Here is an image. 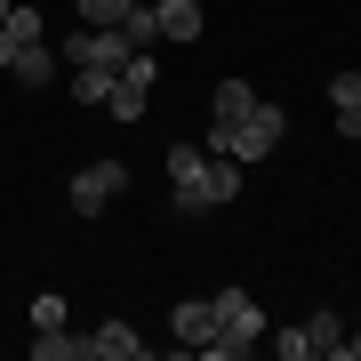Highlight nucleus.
Masks as SVG:
<instances>
[{
	"label": "nucleus",
	"mask_w": 361,
	"mask_h": 361,
	"mask_svg": "<svg viewBox=\"0 0 361 361\" xmlns=\"http://www.w3.org/2000/svg\"><path fill=\"white\" fill-rule=\"evenodd\" d=\"M249 104H257V89H249V80H217V97H209V121H241Z\"/></svg>",
	"instance_id": "nucleus-11"
},
{
	"label": "nucleus",
	"mask_w": 361,
	"mask_h": 361,
	"mask_svg": "<svg viewBox=\"0 0 361 361\" xmlns=\"http://www.w3.org/2000/svg\"><path fill=\"white\" fill-rule=\"evenodd\" d=\"M337 361H361V329H345V337H337Z\"/></svg>",
	"instance_id": "nucleus-19"
},
{
	"label": "nucleus",
	"mask_w": 361,
	"mask_h": 361,
	"mask_svg": "<svg viewBox=\"0 0 361 361\" xmlns=\"http://www.w3.org/2000/svg\"><path fill=\"white\" fill-rule=\"evenodd\" d=\"M32 329H65V297H56V289L32 297Z\"/></svg>",
	"instance_id": "nucleus-18"
},
{
	"label": "nucleus",
	"mask_w": 361,
	"mask_h": 361,
	"mask_svg": "<svg viewBox=\"0 0 361 361\" xmlns=\"http://www.w3.org/2000/svg\"><path fill=\"white\" fill-rule=\"evenodd\" d=\"M217 329L225 337H249V345H265V313L249 289H217Z\"/></svg>",
	"instance_id": "nucleus-6"
},
{
	"label": "nucleus",
	"mask_w": 361,
	"mask_h": 361,
	"mask_svg": "<svg viewBox=\"0 0 361 361\" xmlns=\"http://www.w3.org/2000/svg\"><path fill=\"white\" fill-rule=\"evenodd\" d=\"M73 104H104V89H113V73H97V65H73Z\"/></svg>",
	"instance_id": "nucleus-14"
},
{
	"label": "nucleus",
	"mask_w": 361,
	"mask_h": 361,
	"mask_svg": "<svg viewBox=\"0 0 361 361\" xmlns=\"http://www.w3.org/2000/svg\"><path fill=\"white\" fill-rule=\"evenodd\" d=\"M129 8H145V0H80V25H121Z\"/></svg>",
	"instance_id": "nucleus-16"
},
{
	"label": "nucleus",
	"mask_w": 361,
	"mask_h": 361,
	"mask_svg": "<svg viewBox=\"0 0 361 361\" xmlns=\"http://www.w3.org/2000/svg\"><path fill=\"white\" fill-rule=\"evenodd\" d=\"M121 193H129V161H89V169H73L65 209H73V217H104Z\"/></svg>",
	"instance_id": "nucleus-3"
},
{
	"label": "nucleus",
	"mask_w": 361,
	"mask_h": 361,
	"mask_svg": "<svg viewBox=\"0 0 361 361\" xmlns=\"http://www.w3.org/2000/svg\"><path fill=\"white\" fill-rule=\"evenodd\" d=\"M322 89H329L337 113H361V73H337V80H322Z\"/></svg>",
	"instance_id": "nucleus-17"
},
{
	"label": "nucleus",
	"mask_w": 361,
	"mask_h": 361,
	"mask_svg": "<svg viewBox=\"0 0 361 361\" xmlns=\"http://www.w3.org/2000/svg\"><path fill=\"white\" fill-rule=\"evenodd\" d=\"M80 353H89V345H80L73 329H40L32 337V361H80Z\"/></svg>",
	"instance_id": "nucleus-12"
},
{
	"label": "nucleus",
	"mask_w": 361,
	"mask_h": 361,
	"mask_svg": "<svg viewBox=\"0 0 361 361\" xmlns=\"http://www.w3.org/2000/svg\"><path fill=\"white\" fill-rule=\"evenodd\" d=\"M0 16H8V0H0Z\"/></svg>",
	"instance_id": "nucleus-20"
},
{
	"label": "nucleus",
	"mask_w": 361,
	"mask_h": 361,
	"mask_svg": "<svg viewBox=\"0 0 361 361\" xmlns=\"http://www.w3.org/2000/svg\"><path fill=\"white\" fill-rule=\"evenodd\" d=\"M80 345H89L97 361H137V353H145V337H137L129 322H104V329H89V337H80Z\"/></svg>",
	"instance_id": "nucleus-9"
},
{
	"label": "nucleus",
	"mask_w": 361,
	"mask_h": 361,
	"mask_svg": "<svg viewBox=\"0 0 361 361\" xmlns=\"http://www.w3.org/2000/svg\"><path fill=\"white\" fill-rule=\"evenodd\" d=\"M0 32H8L16 49H32V40H49V16H40V8H16V0H8V16H0Z\"/></svg>",
	"instance_id": "nucleus-10"
},
{
	"label": "nucleus",
	"mask_w": 361,
	"mask_h": 361,
	"mask_svg": "<svg viewBox=\"0 0 361 361\" xmlns=\"http://www.w3.org/2000/svg\"><path fill=\"white\" fill-rule=\"evenodd\" d=\"M281 137H289V113H281L273 97H257V104H249L241 121H209V137H201V145H209V153H225V161H241V169H249V161H265V153H273Z\"/></svg>",
	"instance_id": "nucleus-2"
},
{
	"label": "nucleus",
	"mask_w": 361,
	"mask_h": 361,
	"mask_svg": "<svg viewBox=\"0 0 361 361\" xmlns=\"http://www.w3.org/2000/svg\"><path fill=\"white\" fill-rule=\"evenodd\" d=\"M305 329H313V353H337V337H345V322L322 305V313H305Z\"/></svg>",
	"instance_id": "nucleus-15"
},
{
	"label": "nucleus",
	"mask_w": 361,
	"mask_h": 361,
	"mask_svg": "<svg viewBox=\"0 0 361 361\" xmlns=\"http://www.w3.org/2000/svg\"><path fill=\"white\" fill-rule=\"evenodd\" d=\"M0 80H16V89H49V80H56V49H49V40H32V49H16V65L0 73Z\"/></svg>",
	"instance_id": "nucleus-8"
},
{
	"label": "nucleus",
	"mask_w": 361,
	"mask_h": 361,
	"mask_svg": "<svg viewBox=\"0 0 361 361\" xmlns=\"http://www.w3.org/2000/svg\"><path fill=\"white\" fill-rule=\"evenodd\" d=\"M233 193H241V161L209 153V145H169V201L185 209V217H201V209H225Z\"/></svg>",
	"instance_id": "nucleus-1"
},
{
	"label": "nucleus",
	"mask_w": 361,
	"mask_h": 361,
	"mask_svg": "<svg viewBox=\"0 0 361 361\" xmlns=\"http://www.w3.org/2000/svg\"><path fill=\"white\" fill-rule=\"evenodd\" d=\"M153 80H161V73H153V56L137 49V56H129V73H113V89H104V113H113V121H137L145 104H153Z\"/></svg>",
	"instance_id": "nucleus-4"
},
{
	"label": "nucleus",
	"mask_w": 361,
	"mask_h": 361,
	"mask_svg": "<svg viewBox=\"0 0 361 361\" xmlns=\"http://www.w3.org/2000/svg\"><path fill=\"white\" fill-rule=\"evenodd\" d=\"M169 337H177V353H185V361H193L209 337H217V297H185V305L169 313Z\"/></svg>",
	"instance_id": "nucleus-5"
},
{
	"label": "nucleus",
	"mask_w": 361,
	"mask_h": 361,
	"mask_svg": "<svg viewBox=\"0 0 361 361\" xmlns=\"http://www.w3.org/2000/svg\"><path fill=\"white\" fill-rule=\"evenodd\" d=\"M153 32L193 49V40H201V0H153Z\"/></svg>",
	"instance_id": "nucleus-7"
},
{
	"label": "nucleus",
	"mask_w": 361,
	"mask_h": 361,
	"mask_svg": "<svg viewBox=\"0 0 361 361\" xmlns=\"http://www.w3.org/2000/svg\"><path fill=\"white\" fill-rule=\"evenodd\" d=\"M265 345L281 353V361H313V329H305V322H289V329H265Z\"/></svg>",
	"instance_id": "nucleus-13"
}]
</instances>
